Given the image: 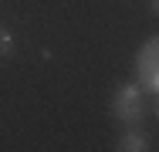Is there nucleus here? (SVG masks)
Masks as SVG:
<instances>
[{
	"instance_id": "f257e3e1",
	"label": "nucleus",
	"mask_w": 159,
	"mask_h": 152,
	"mask_svg": "<svg viewBox=\"0 0 159 152\" xmlns=\"http://www.w3.org/2000/svg\"><path fill=\"white\" fill-rule=\"evenodd\" d=\"M112 115L122 122V125H135V122L142 118V88L135 81L115 88V95H112Z\"/></svg>"
},
{
	"instance_id": "f03ea898",
	"label": "nucleus",
	"mask_w": 159,
	"mask_h": 152,
	"mask_svg": "<svg viewBox=\"0 0 159 152\" xmlns=\"http://www.w3.org/2000/svg\"><path fill=\"white\" fill-rule=\"evenodd\" d=\"M135 85L142 91H156L159 68H156V41H146L135 54Z\"/></svg>"
},
{
	"instance_id": "7ed1b4c3",
	"label": "nucleus",
	"mask_w": 159,
	"mask_h": 152,
	"mask_svg": "<svg viewBox=\"0 0 159 152\" xmlns=\"http://www.w3.org/2000/svg\"><path fill=\"white\" fill-rule=\"evenodd\" d=\"M115 149H122V152H142V149H149V145H146V139H142L139 132H125V135L119 139Z\"/></svg>"
},
{
	"instance_id": "20e7f679",
	"label": "nucleus",
	"mask_w": 159,
	"mask_h": 152,
	"mask_svg": "<svg viewBox=\"0 0 159 152\" xmlns=\"http://www.w3.org/2000/svg\"><path fill=\"white\" fill-rule=\"evenodd\" d=\"M14 54V34L0 24V58H10Z\"/></svg>"
}]
</instances>
